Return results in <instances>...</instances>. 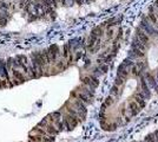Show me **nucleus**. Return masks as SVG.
<instances>
[{
    "label": "nucleus",
    "mask_w": 158,
    "mask_h": 142,
    "mask_svg": "<svg viewBox=\"0 0 158 142\" xmlns=\"http://www.w3.org/2000/svg\"><path fill=\"white\" fill-rule=\"evenodd\" d=\"M137 90H139V91L142 93V95H143V97H144L145 100H149V98L151 97L152 90H151V88L149 87L146 80H145L144 75L140 76V78H139V84H138V87H137Z\"/></svg>",
    "instance_id": "1"
},
{
    "label": "nucleus",
    "mask_w": 158,
    "mask_h": 142,
    "mask_svg": "<svg viewBox=\"0 0 158 142\" xmlns=\"http://www.w3.org/2000/svg\"><path fill=\"white\" fill-rule=\"evenodd\" d=\"M144 77H145V80H146V82H148V84H149V87L151 88L152 91H156V93H158L157 77H156L153 74H151V72H145Z\"/></svg>",
    "instance_id": "2"
},
{
    "label": "nucleus",
    "mask_w": 158,
    "mask_h": 142,
    "mask_svg": "<svg viewBox=\"0 0 158 142\" xmlns=\"http://www.w3.org/2000/svg\"><path fill=\"white\" fill-rule=\"evenodd\" d=\"M131 72V69L127 68L126 65H124L123 63L119 65L118 68V71H117V76H119L120 78H123L124 81H126L127 80V77H129V74Z\"/></svg>",
    "instance_id": "3"
},
{
    "label": "nucleus",
    "mask_w": 158,
    "mask_h": 142,
    "mask_svg": "<svg viewBox=\"0 0 158 142\" xmlns=\"http://www.w3.org/2000/svg\"><path fill=\"white\" fill-rule=\"evenodd\" d=\"M77 90L80 91V93H83V94L87 95V96L91 97L92 100H93V97H94V93H96V89L91 88V87H89V85H85V84H83V83H81V85H80L79 88H77Z\"/></svg>",
    "instance_id": "4"
},
{
    "label": "nucleus",
    "mask_w": 158,
    "mask_h": 142,
    "mask_svg": "<svg viewBox=\"0 0 158 142\" xmlns=\"http://www.w3.org/2000/svg\"><path fill=\"white\" fill-rule=\"evenodd\" d=\"M140 105H139L137 102L135 101H131L130 103H129V111H130V114H131V116H136L138 115V113L140 111Z\"/></svg>",
    "instance_id": "5"
},
{
    "label": "nucleus",
    "mask_w": 158,
    "mask_h": 142,
    "mask_svg": "<svg viewBox=\"0 0 158 142\" xmlns=\"http://www.w3.org/2000/svg\"><path fill=\"white\" fill-rule=\"evenodd\" d=\"M12 72H13V76L17 78V80H19V81H21V82L25 81V78H24V76H23V72H20V71L15 70V69L12 70Z\"/></svg>",
    "instance_id": "6"
},
{
    "label": "nucleus",
    "mask_w": 158,
    "mask_h": 142,
    "mask_svg": "<svg viewBox=\"0 0 158 142\" xmlns=\"http://www.w3.org/2000/svg\"><path fill=\"white\" fill-rule=\"evenodd\" d=\"M119 93H120V91H119V87L117 85V84H114V85L111 88V90H110V95L113 96V97H117V96L119 95Z\"/></svg>",
    "instance_id": "7"
},
{
    "label": "nucleus",
    "mask_w": 158,
    "mask_h": 142,
    "mask_svg": "<svg viewBox=\"0 0 158 142\" xmlns=\"http://www.w3.org/2000/svg\"><path fill=\"white\" fill-rule=\"evenodd\" d=\"M124 80H123V78H120V77H119V76H117V77H116V82H114V84H117V85H118V87H120V85H123V83H124Z\"/></svg>",
    "instance_id": "8"
},
{
    "label": "nucleus",
    "mask_w": 158,
    "mask_h": 142,
    "mask_svg": "<svg viewBox=\"0 0 158 142\" xmlns=\"http://www.w3.org/2000/svg\"><path fill=\"white\" fill-rule=\"evenodd\" d=\"M112 97H113V96H109V97H107V98H106V102H105V105H110V104H112Z\"/></svg>",
    "instance_id": "9"
},
{
    "label": "nucleus",
    "mask_w": 158,
    "mask_h": 142,
    "mask_svg": "<svg viewBox=\"0 0 158 142\" xmlns=\"http://www.w3.org/2000/svg\"><path fill=\"white\" fill-rule=\"evenodd\" d=\"M74 4H77V5H83V4H85V0H74Z\"/></svg>",
    "instance_id": "10"
},
{
    "label": "nucleus",
    "mask_w": 158,
    "mask_h": 142,
    "mask_svg": "<svg viewBox=\"0 0 158 142\" xmlns=\"http://www.w3.org/2000/svg\"><path fill=\"white\" fill-rule=\"evenodd\" d=\"M156 77H157V81H158V75H157V76H156Z\"/></svg>",
    "instance_id": "11"
}]
</instances>
